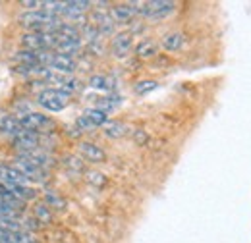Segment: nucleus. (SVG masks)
<instances>
[{"instance_id":"f257e3e1","label":"nucleus","mask_w":251,"mask_h":243,"mask_svg":"<svg viewBox=\"0 0 251 243\" xmlns=\"http://www.w3.org/2000/svg\"><path fill=\"white\" fill-rule=\"evenodd\" d=\"M20 24L31 33H56L64 22L60 16H54L47 10H31L20 16Z\"/></svg>"},{"instance_id":"f03ea898","label":"nucleus","mask_w":251,"mask_h":243,"mask_svg":"<svg viewBox=\"0 0 251 243\" xmlns=\"http://www.w3.org/2000/svg\"><path fill=\"white\" fill-rule=\"evenodd\" d=\"M58 43L56 33H27L22 37V47L31 52H49Z\"/></svg>"},{"instance_id":"7ed1b4c3","label":"nucleus","mask_w":251,"mask_h":243,"mask_svg":"<svg viewBox=\"0 0 251 243\" xmlns=\"http://www.w3.org/2000/svg\"><path fill=\"white\" fill-rule=\"evenodd\" d=\"M137 14L149 18V20H162L166 16H170L176 8L174 2L168 0H151V2H133Z\"/></svg>"},{"instance_id":"20e7f679","label":"nucleus","mask_w":251,"mask_h":243,"mask_svg":"<svg viewBox=\"0 0 251 243\" xmlns=\"http://www.w3.org/2000/svg\"><path fill=\"white\" fill-rule=\"evenodd\" d=\"M37 102L45 110L60 112V110H64L70 104V95L60 91V89H45V91L37 97Z\"/></svg>"},{"instance_id":"39448f33","label":"nucleus","mask_w":251,"mask_h":243,"mask_svg":"<svg viewBox=\"0 0 251 243\" xmlns=\"http://www.w3.org/2000/svg\"><path fill=\"white\" fill-rule=\"evenodd\" d=\"M14 168H16L18 172H22V174L27 178V182H29V180H31V182H45V180H47V168L35 164L33 160L22 156V154L14 160Z\"/></svg>"},{"instance_id":"423d86ee","label":"nucleus","mask_w":251,"mask_h":243,"mask_svg":"<svg viewBox=\"0 0 251 243\" xmlns=\"http://www.w3.org/2000/svg\"><path fill=\"white\" fill-rule=\"evenodd\" d=\"M18 120H20L24 129L33 131V133H45V131L54 127V122L50 118H47L45 114H39V112H27V114L20 116Z\"/></svg>"},{"instance_id":"0eeeda50","label":"nucleus","mask_w":251,"mask_h":243,"mask_svg":"<svg viewBox=\"0 0 251 243\" xmlns=\"http://www.w3.org/2000/svg\"><path fill=\"white\" fill-rule=\"evenodd\" d=\"M50 72L54 70V73H60V75H70L75 72V60L72 56H64V54H49V60H47V66Z\"/></svg>"},{"instance_id":"6e6552de","label":"nucleus","mask_w":251,"mask_h":243,"mask_svg":"<svg viewBox=\"0 0 251 243\" xmlns=\"http://www.w3.org/2000/svg\"><path fill=\"white\" fill-rule=\"evenodd\" d=\"M131 41H133V35L129 31H122L114 37L112 41V52L116 58H124L126 54L131 50Z\"/></svg>"},{"instance_id":"1a4fd4ad","label":"nucleus","mask_w":251,"mask_h":243,"mask_svg":"<svg viewBox=\"0 0 251 243\" xmlns=\"http://www.w3.org/2000/svg\"><path fill=\"white\" fill-rule=\"evenodd\" d=\"M135 14H137V10H135V6H133V2H131V4H116V6L110 10L108 16L112 18V22L127 24V22L133 20Z\"/></svg>"},{"instance_id":"9d476101","label":"nucleus","mask_w":251,"mask_h":243,"mask_svg":"<svg viewBox=\"0 0 251 243\" xmlns=\"http://www.w3.org/2000/svg\"><path fill=\"white\" fill-rule=\"evenodd\" d=\"M91 20H93V27H97V31L102 33V35H110L114 31V22H112V18L106 12L95 10Z\"/></svg>"},{"instance_id":"9b49d317","label":"nucleus","mask_w":251,"mask_h":243,"mask_svg":"<svg viewBox=\"0 0 251 243\" xmlns=\"http://www.w3.org/2000/svg\"><path fill=\"white\" fill-rule=\"evenodd\" d=\"M0 243H37L35 238L27 232H12L6 228H0Z\"/></svg>"},{"instance_id":"f8f14e48","label":"nucleus","mask_w":251,"mask_h":243,"mask_svg":"<svg viewBox=\"0 0 251 243\" xmlns=\"http://www.w3.org/2000/svg\"><path fill=\"white\" fill-rule=\"evenodd\" d=\"M79 49H81V41L79 39H64V37H58V43L54 47L56 54H64V56H72Z\"/></svg>"},{"instance_id":"ddd939ff","label":"nucleus","mask_w":251,"mask_h":243,"mask_svg":"<svg viewBox=\"0 0 251 243\" xmlns=\"http://www.w3.org/2000/svg\"><path fill=\"white\" fill-rule=\"evenodd\" d=\"M91 8V2H83V0H77V2H64V10L62 16H68V18H79L83 16L87 10Z\"/></svg>"},{"instance_id":"4468645a","label":"nucleus","mask_w":251,"mask_h":243,"mask_svg":"<svg viewBox=\"0 0 251 243\" xmlns=\"http://www.w3.org/2000/svg\"><path fill=\"white\" fill-rule=\"evenodd\" d=\"M0 129L4 133H8V135H14V137H18V135H22L25 131L22 127L20 120L18 118H12V116H0Z\"/></svg>"},{"instance_id":"2eb2a0df","label":"nucleus","mask_w":251,"mask_h":243,"mask_svg":"<svg viewBox=\"0 0 251 243\" xmlns=\"http://www.w3.org/2000/svg\"><path fill=\"white\" fill-rule=\"evenodd\" d=\"M79 152H81L87 160H91V162H102V160L106 158L104 151H102L99 145H95V143H81V145H79Z\"/></svg>"},{"instance_id":"dca6fc26","label":"nucleus","mask_w":251,"mask_h":243,"mask_svg":"<svg viewBox=\"0 0 251 243\" xmlns=\"http://www.w3.org/2000/svg\"><path fill=\"white\" fill-rule=\"evenodd\" d=\"M184 41H186V39H184L182 33H178V31L168 33V35L162 37V49H164V50H170V52L180 50V49L184 47Z\"/></svg>"},{"instance_id":"f3484780","label":"nucleus","mask_w":251,"mask_h":243,"mask_svg":"<svg viewBox=\"0 0 251 243\" xmlns=\"http://www.w3.org/2000/svg\"><path fill=\"white\" fill-rule=\"evenodd\" d=\"M89 87H93L95 91H114V87H116V83H114V79L112 77H106V75H93L91 79H89Z\"/></svg>"},{"instance_id":"a211bd4d","label":"nucleus","mask_w":251,"mask_h":243,"mask_svg":"<svg viewBox=\"0 0 251 243\" xmlns=\"http://www.w3.org/2000/svg\"><path fill=\"white\" fill-rule=\"evenodd\" d=\"M102 129H104V133L110 137V139H118V137H122L127 133V125L122 123V122H114V120H108L104 125H102Z\"/></svg>"},{"instance_id":"6ab92c4d","label":"nucleus","mask_w":251,"mask_h":243,"mask_svg":"<svg viewBox=\"0 0 251 243\" xmlns=\"http://www.w3.org/2000/svg\"><path fill=\"white\" fill-rule=\"evenodd\" d=\"M135 54L139 58H153L157 54V43L151 41V39H145L141 41L137 47H135Z\"/></svg>"},{"instance_id":"aec40b11","label":"nucleus","mask_w":251,"mask_h":243,"mask_svg":"<svg viewBox=\"0 0 251 243\" xmlns=\"http://www.w3.org/2000/svg\"><path fill=\"white\" fill-rule=\"evenodd\" d=\"M45 205H47L49 209H54V211H64V209H66V199H62L58 193L47 191V193H45Z\"/></svg>"},{"instance_id":"412c9836","label":"nucleus","mask_w":251,"mask_h":243,"mask_svg":"<svg viewBox=\"0 0 251 243\" xmlns=\"http://www.w3.org/2000/svg\"><path fill=\"white\" fill-rule=\"evenodd\" d=\"M83 116L93 123V127H97V125H104V123L108 122L106 114H104V112H100V110H97V108H89V110H85V112H83Z\"/></svg>"},{"instance_id":"4be33fe9","label":"nucleus","mask_w":251,"mask_h":243,"mask_svg":"<svg viewBox=\"0 0 251 243\" xmlns=\"http://www.w3.org/2000/svg\"><path fill=\"white\" fill-rule=\"evenodd\" d=\"M116 106H118V98H114V97H106V98H99L97 100V110H100L104 114H108Z\"/></svg>"},{"instance_id":"5701e85b","label":"nucleus","mask_w":251,"mask_h":243,"mask_svg":"<svg viewBox=\"0 0 251 243\" xmlns=\"http://www.w3.org/2000/svg\"><path fill=\"white\" fill-rule=\"evenodd\" d=\"M35 216L39 218V222H50L52 220V213H50V209L47 207V205H37V209H35Z\"/></svg>"},{"instance_id":"b1692460","label":"nucleus","mask_w":251,"mask_h":243,"mask_svg":"<svg viewBox=\"0 0 251 243\" xmlns=\"http://www.w3.org/2000/svg\"><path fill=\"white\" fill-rule=\"evenodd\" d=\"M158 87V83L157 81H139L137 85H135V93L137 95H145V93H151V91H155Z\"/></svg>"},{"instance_id":"393cba45","label":"nucleus","mask_w":251,"mask_h":243,"mask_svg":"<svg viewBox=\"0 0 251 243\" xmlns=\"http://www.w3.org/2000/svg\"><path fill=\"white\" fill-rule=\"evenodd\" d=\"M64 162H66L68 168H74L75 172H81V170H83V162H81L79 158H75V156H66Z\"/></svg>"},{"instance_id":"a878e982","label":"nucleus","mask_w":251,"mask_h":243,"mask_svg":"<svg viewBox=\"0 0 251 243\" xmlns=\"http://www.w3.org/2000/svg\"><path fill=\"white\" fill-rule=\"evenodd\" d=\"M20 213L18 209H14V207H8V205H2L0 203V220L2 218H16V214Z\"/></svg>"},{"instance_id":"bb28decb","label":"nucleus","mask_w":251,"mask_h":243,"mask_svg":"<svg viewBox=\"0 0 251 243\" xmlns=\"http://www.w3.org/2000/svg\"><path fill=\"white\" fill-rule=\"evenodd\" d=\"M89 182H93L95 185H104L106 178L102 174H99V172H89Z\"/></svg>"},{"instance_id":"cd10ccee","label":"nucleus","mask_w":251,"mask_h":243,"mask_svg":"<svg viewBox=\"0 0 251 243\" xmlns=\"http://www.w3.org/2000/svg\"><path fill=\"white\" fill-rule=\"evenodd\" d=\"M24 8H41V2H22Z\"/></svg>"},{"instance_id":"c85d7f7f","label":"nucleus","mask_w":251,"mask_h":243,"mask_svg":"<svg viewBox=\"0 0 251 243\" xmlns=\"http://www.w3.org/2000/svg\"><path fill=\"white\" fill-rule=\"evenodd\" d=\"M145 131H135V141H139V143H143L145 141V135H143Z\"/></svg>"}]
</instances>
